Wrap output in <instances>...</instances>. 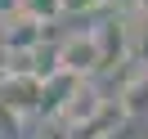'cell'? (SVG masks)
<instances>
[{
  "label": "cell",
  "mask_w": 148,
  "mask_h": 139,
  "mask_svg": "<svg viewBox=\"0 0 148 139\" xmlns=\"http://www.w3.org/2000/svg\"><path fill=\"white\" fill-rule=\"evenodd\" d=\"M58 67L72 72V76H81V81H90L94 72H103V45L94 36V27L72 31V36L58 40Z\"/></svg>",
  "instance_id": "1"
},
{
  "label": "cell",
  "mask_w": 148,
  "mask_h": 139,
  "mask_svg": "<svg viewBox=\"0 0 148 139\" xmlns=\"http://www.w3.org/2000/svg\"><path fill=\"white\" fill-rule=\"evenodd\" d=\"M9 72V67H5ZM40 94H45V81L32 72H9L5 76V85H0V103L9 112H18V117H27V112H40Z\"/></svg>",
  "instance_id": "2"
},
{
  "label": "cell",
  "mask_w": 148,
  "mask_h": 139,
  "mask_svg": "<svg viewBox=\"0 0 148 139\" xmlns=\"http://www.w3.org/2000/svg\"><path fill=\"white\" fill-rule=\"evenodd\" d=\"M103 112H108V99L99 94V85H94V81H81L58 121H63V130H76V126H90V121L103 117Z\"/></svg>",
  "instance_id": "3"
},
{
  "label": "cell",
  "mask_w": 148,
  "mask_h": 139,
  "mask_svg": "<svg viewBox=\"0 0 148 139\" xmlns=\"http://www.w3.org/2000/svg\"><path fill=\"white\" fill-rule=\"evenodd\" d=\"M40 36H45V23H36L32 14H9V18H0V40L9 54H23V49H36Z\"/></svg>",
  "instance_id": "4"
},
{
  "label": "cell",
  "mask_w": 148,
  "mask_h": 139,
  "mask_svg": "<svg viewBox=\"0 0 148 139\" xmlns=\"http://www.w3.org/2000/svg\"><path fill=\"white\" fill-rule=\"evenodd\" d=\"M117 108L126 112V121L148 117V67H135V72L121 81V90H117Z\"/></svg>",
  "instance_id": "5"
},
{
  "label": "cell",
  "mask_w": 148,
  "mask_h": 139,
  "mask_svg": "<svg viewBox=\"0 0 148 139\" xmlns=\"http://www.w3.org/2000/svg\"><path fill=\"white\" fill-rule=\"evenodd\" d=\"M94 36L103 45V72L112 63H130V27L126 23H94Z\"/></svg>",
  "instance_id": "6"
},
{
  "label": "cell",
  "mask_w": 148,
  "mask_h": 139,
  "mask_svg": "<svg viewBox=\"0 0 148 139\" xmlns=\"http://www.w3.org/2000/svg\"><path fill=\"white\" fill-rule=\"evenodd\" d=\"M126 27H130V63H148V18L135 14L126 18Z\"/></svg>",
  "instance_id": "7"
},
{
  "label": "cell",
  "mask_w": 148,
  "mask_h": 139,
  "mask_svg": "<svg viewBox=\"0 0 148 139\" xmlns=\"http://www.w3.org/2000/svg\"><path fill=\"white\" fill-rule=\"evenodd\" d=\"M23 14H32L36 23H54V18H63L67 14V0H23Z\"/></svg>",
  "instance_id": "8"
},
{
  "label": "cell",
  "mask_w": 148,
  "mask_h": 139,
  "mask_svg": "<svg viewBox=\"0 0 148 139\" xmlns=\"http://www.w3.org/2000/svg\"><path fill=\"white\" fill-rule=\"evenodd\" d=\"M108 0H67V9H81V14H90V9H103Z\"/></svg>",
  "instance_id": "9"
},
{
  "label": "cell",
  "mask_w": 148,
  "mask_h": 139,
  "mask_svg": "<svg viewBox=\"0 0 148 139\" xmlns=\"http://www.w3.org/2000/svg\"><path fill=\"white\" fill-rule=\"evenodd\" d=\"M23 9V0H0V18H9V14Z\"/></svg>",
  "instance_id": "10"
},
{
  "label": "cell",
  "mask_w": 148,
  "mask_h": 139,
  "mask_svg": "<svg viewBox=\"0 0 148 139\" xmlns=\"http://www.w3.org/2000/svg\"><path fill=\"white\" fill-rule=\"evenodd\" d=\"M135 14H144V18H148V0H135Z\"/></svg>",
  "instance_id": "11"
}]
</instances>
